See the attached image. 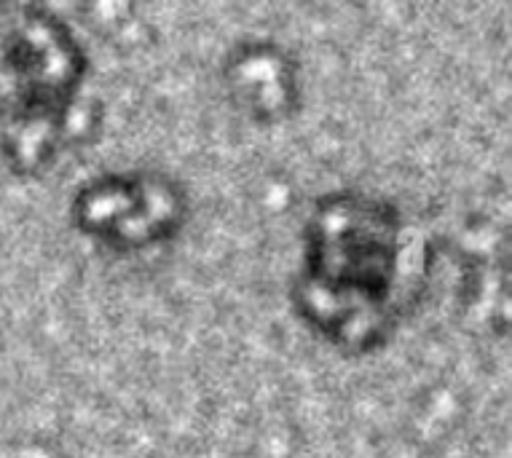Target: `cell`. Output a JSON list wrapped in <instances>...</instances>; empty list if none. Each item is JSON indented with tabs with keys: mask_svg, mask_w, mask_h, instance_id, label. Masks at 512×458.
<instances>
[{
	"mask_svg": "<svg viewBox=\"0 0 512 458\" xmlns=\"http://www.w3.org/2000/svg\"><path fill=\"white\" fill-rule=\"evenodd\" d=\"M301 70L274 38H242L223 62V84L236 108L263 126L285 124L301 110Z\"/></svg>",
	"mask_w": 512,
	"mask_h": 458,
	"instance_id": "cell-4",
	"label": "cell"
},
{
	"mask_svg": "<svg viewBox=\"0 0 512 458\" xmlns=\"http://www.w3.org/2000/svg\"><path fill=\"white\" fill-rule=\"evenodd\" d=\"M89 54L41 3H0V153L17 175H41L100 132L86 94Z\"/></svg>",
	"mask_w": 512,
	"mask_h": 458,
	"instance_id": "cell-2",
	"label": "cell"
},
{
	"mask_svg": "<svg viewBox=\"0 0 512 458\" xmlns=\"http://www.w3.org/2000/svg\"><path fill=\"white\" fill-rule=\"evenodd\" d=\"M411 255L419 250L392 201L325 193L303 225V258L290 290L295 314L346 354L381 349L408 311L411 282H424Z\"/></svg>",
	"mask_w": 512,
	"mask_h": 458,
	"instance_id": "cell-1",
	"label": "cell"
},
{
	"mask_svg": "<svg viewBox=\"0 0 512 458\" xmlns=\"http://www.w3.org/2000/svg\"><path fill=\"white\" fill-rule=\"evenodd\" d=\"M188 193L175 177L153 169L105 172L73 196L70 217L102 247L132 255L172 242L188 220Z\"/></svg>",
	"mask_w": 512,
	"mask_h": 458,
	"instance_id": "cell-3",
	"label": "cell"
}]
</instances>
